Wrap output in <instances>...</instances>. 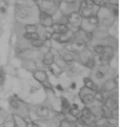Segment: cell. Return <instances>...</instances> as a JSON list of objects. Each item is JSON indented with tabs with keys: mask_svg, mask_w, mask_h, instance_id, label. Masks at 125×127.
<instances>
[{
	"mask_svg": "<svg viewBox=\"0 0 125 127\" xmlns=\"http://www.w3.org/2000/svg\"><path fill=\"white\" fill-rule=\"evenodd\" d=\"M102 107L103 111V117L107 118H110L112 117V111L111 110L108 109L107 107H106L103 104Z\"/></svg>",
	"mask_w": 125,
	"mask_h": 127,
	"instance_id": "obj_32",
	"label": "cell"
},
{
	"mask_svg": "<svg viewBox=\"0 0 125 127\" xmlns=\"http://www.w3.org/2000/svg\"><path fill=\"white\" fill-rule=\"evenodd\" d=\"M76 123L71 122L64 119L60 122L59 127H76Z\"/></svg>",
	"mask_w": 125,
	"mask_h": 127,
	"instance_id": "obj_29",
	"label": "cell"
},
{
	"mask_svg": "<svg viewBox=\"0 0 125 127\" xmlns=\"http://www.w3.org/2000/svg\"><path fill=\"white\" fill-rule=\"evenodd\" d=\"M52 29L54 33L63 34L66 33L69 31L67 24H53L52 25Z\"/></svg>",
	"mask_w": 125,
	"mask_h": 127,
	"instance_id": "obj_21",
	"label": "cell"
},
{
	"mask_svg": "<svg viewBox=\"0 0 125 127\" xmlns=\"http://www.w3.org/2000/svg\"><path fill=\"white\" fill-rule=\"evenodd\" d=\"M38 19L40 25L44 28L52 27L54 24L52 16L45 12L40 11Z\"/></svg>",
	"mask_w": 125,
	"mask_h": 127,
	"instance_id": "obj_11",
	"label": "cell"
},
{
	"mask_svg": "<svg viewBox=\"0 0 125 127\" xmlns=\"http://www.w3.org/2000/svg\"><path fill=\"white\" fill-rule=\"evenodd\" d=\"M104 45L101 44H97L93 47V53L102 55L104 49Z\"/></svg>",
	"mask_w": 125,
	"mask_h": 127,
	"instance_id": "obj_28",
	"label": "cell"
},
{
	"mask_svg": "<svg viewBox=\"0 0 125 127\" xmlns=\"http://www.w3.org/2000/svg\"><path fill=\"white\" fill-rule=\"evenodd\" d=\"M97 92L83 86L80 89L78 96L84 106L90 107L93 105L96 100L95 96Z\"/></svg>",
	"mask_w": 125,
	"mask_h": 127,
	"instance_id": "obj_5",
	"label": "cell"
},
{
	"mask_svg": "<svg viewBox=\"0 0 125 127\" xmlns=\"http://www.w3.org/2000/svg\"><path fill=\"white\" fill-rule=\"evenodd\" d=\"M60 98L61 100V113L65 115L69 113L71 108V103L70 101L62 95H61Z\"/></svg>",
	"mask_w": 125,
	"mask_h": 127,
	"instance_id": "obj_16",
	"label": "cell"
},
{
	"mask_svg": "<svg viewBox=\"0 0 125 127\" xmlns=\"http://www.w3.org/2000/svg\"><path fill=\"white\" fill-rule=\"evenodd\" d=\"M74 34L75 33H72L69 30L66 33L63 34L54 33L52 34L51 38L60 43L65 44L71 41V40L73 38Z\"/></svg>",
	"mask_w": 125,
	"mask_h": 127,
	"instance_id": "obj_9",
	"label": "cell"
},
{
	"mask_svg": "<svg viewBox=\"0 0 125 127\" xmlns=\"http://www.w3.org/2000/svg\"><path fill=\"white\" fill-rule=\"evenodd\" d=\"M41 60L43 64L46 67L51 66L54 63V56L51 49L43 54Z\"/></svg>",
	"mask_w": 125,
	"mask_h": 127,
	"instance_id": "obj_15",
	"label": "cell"
},
{
	"mask_svg": "<svg viewBox=\"0 0 125 127\" xmlns=\"http://www.w3.org/2000/svg\"><path fill=\"white\" fill-rule=\"evenodd\" d=\"M118 77L112 78L106 81L102 86L99 88L98 91L101 93H110L114 91L117 87Z\"/></svg>",
	"mask_w": 125,
	"mask_h": 127,
	"instance_id": "obj_10",
	"label": "cell"
},
{
	"mask_svg": "<svg viewBox=\"0 0 125 127\" xmlns=\"http://www.w3.org/2000/svg\"></svg>",
	"mask_w": 125,
	"mask_h": 127,
	"instance_id": "obj_40",
	"label": "cell"
},
{
	"mask_svg": "<svg viewBox=\"0 0 125 127\" xmlns=\"http://www.w3.org/2000/svg\"><path fill=\"white\" fill-rule=\"evenodd\" d=\"M103 105L112 111L118 109V98L111 96L108 93V96L106 98L103 102Z\"/></svg>",
	"mask_w": 125,
	"mask_h": 127,
	"instance_id": "obj_12",
	"label": "cell"
},
{
	"mask_svg": "<svg viewBox=\"0 0 125 127\" xmlns=\"http://www.w3.org/2000/svg\"><path fill=\"white\" fill-rule=\"evenodd\" d=\"M99 25V19L97 15L83 18L80 30H82L84 32L93 33L95 29L98 28Z\"/></svg>",
	"mask_w": 125,
	"mask_h": 127,
	"instance_id": "obj_7",
	"label": "cell"
},
{
	"mask_svg": "<svg viewBox=\"0 0 125 127\" xmlns=\"http://www.w3.org/2000/svg\"><path fill=\"white\" fill-rule=\"evenodd\" d=\"M0 12H1V14H4L6 13V9L4 7H1V8H0Z\"/></svg>",
	"mask_w": 125,
	"mask_h": 127,
	"instance_id": "obj_35",
	"label": "cell"
},
{
	"mask_svg": "<svg viewBox=\"0 0 125 127\" xmlns=\"http://www.w3.org/2000/svg\"><path fill=\"white\" fill-rule=\"evenodd\" d=\"M7 103L11 114H16L26 119L30 122L29 118V107L25 102L17 95H12L7 99Z\"/></svg>",
	"mask_w": 125,
	"mask_h": 127,
	"instance_id": "obj_2",
	"label": "cell"
},
{
	"mask_svg": "<svg viewBox=\"0 0 125 127\" xmlns=\"http://www.w3.org/2000/svg\"><path fill=\"white\" fill-rule=\"evenodd\" d=\"M29 107L31 122H34L38 119H55L61 113L55 111L45 101L39 104L29 105Z\"/></svg>",
	"mask_w": 125,
	"mask_h": 127,
	"instance_id": "obj_1",
	"label": "cell"
},
{
	"mask_svg": "<svg viewBox=\"0 0 125 127\" xmlns=\"http://www.w3.org/2000/svg\"><path fill=\"white\" fill-rule=\"evenodd\" d=\"M60 59L64 61L65 63H72L76 60V57L78 54L73 52L69 51L64 49L61 52H59Z\"/></svg>",
	"mask_w": 125,
	"mask_h": 127,
	"instance_id": "obj_13",
	"label": "cell"
},
{
	"mask_svg": "<svg viewBox=\"0 0 125 127\" xmlns=\"http://www.w3.org/2000/svg\"><path fill=\"white\" fill-rule=\"evenodd\" d=\"M99 9V5L95 3L93 0H82L78 12L83 18H85L97 15Z\"/></svg>",
	"mask_w": 125,
	"mask_h": 127,
	"instance_id": "obj_4",
	"label": "cell"
},
{
	"mask_svg": "<svg viewBox=\"0 0 125 127\" xmlns=\"http://www.w3.org/2000/svg\"><path fill=\"white\" fill-rule=\"evenodd\" d=\"M106 2L111 6H117L118 4V0H106Z\"/></svg>",
	"mask_w": 125,
	"mask_h": 127,
	"instance_id": "obj_34",
	"label": "cell"
},
{
	"mask_svg": "<svg viewBox=\"0 0 125 127\" xmlns=\"http://www.w3.org/2000/svg\"><path fill=\"white\" fill-rule=\"evenodd\" d=\"M76 127H83V126L78 121L76 123Z\"/></svg>",
	"mask_w": 125,
	"mask_h": 127,
	"instance_id": "obj_36",
	"label": "cell"
},
{
	"mask_svg": "<svg viewBox=\"0 0 125 127\" xmlns=\"http://www.w3.org/2000/svg\"><path fill=\"white\" fill-rule=\"evenodd\" d=\"M2 107L1 106H0V110H1V109H2Z\"/></svg>",
	"mask_w": 125,
	"mask_h": 127,
	"instance_id": "obj_39",
	"label": "cell"
},
{
	"mask_svg": "<svg viewBox=\"0 0 125 127\" xmlns=\"http://www.w3.org/2000/svg\"><path fill=\"white\" fill-rule=\"evenodd\" d=\"M11 115L16 127H28L30 122L26 119L16 114H11Z\"/></svg>",
	"mask_w": 125,
	"mask_h": 127,
	"instance_id": "obj_17",
	"label": "cell"
},
{
	"mask_svg": "<svg viewBox=\"0 0 125 127\" xmlns=\"http://www.w3.org/2000/svg\"><path fill=\"white\" fill-rule=\"evenodd\" d=\"M93 1L95 3H96V4H98V5L99 4V2H98V0H93ZM99 3L101 2V0H99Z\"/></svg>",
	"mask_w": 125,
	"mask_h": 127,
	"instance_id": "obj_37",
	"label": "cell"
},
{
	"mask_svg": "<svg viewBox=\"0 0 125 127\" xmlns=\"http://www.w3.org/2000/svg\"><path fill=\"white\" fill-rule=\"evenodd\" d=\"M109 65L104 66H94L92 70L90 78L97 85L99 89L104 82L112 78L110 76Z\"/></svg>",
	"mask_w": 125,
	"mask_h": 127,
	"instance_id": "obj_3",
	"label": "cell"
},
{
	"mask_svg": "<svg viewBox=\"0 0 125 127\" xmlns=\"http://www.w3.org/2000/svg\"><path fill=\"white\" fill-rule=\"evenodd\" d=\"M44 41L45 40H43L41 38H38L36 40L31 41H30V42H31V46H32V47L34 48L39 49L43 46V44H44Z\"/></svg>",
	"mask_w": 125,
	"mask_h": 127,
	"instance_id": "obj_26",
	"label": "cell"
},
{
	"mask_svg": "<svg viewBox=\"0 0 125 127\" xmlns=\"http://www.w3.org/2000/svg\"><path fill=\"white\" fill-rule=\"evenodd\" d=\"M69 113L70 114L74 117H76L78 120H79L81 117V109L71 107L69 111Z\"/></svg>",
	"mask_w": 125,
	"mask_h": 127,
	"instance_id": "obj_31",
	"label": "cell"
},
{
	"mask_svg": "<svg viewBox=\"0 0 125 127\" xmlns=\"http://www.w3.org/2000/svg\"><path fill=\"white\" fill-rule=\"evenodd\" d=\"M102 105H93L89 107L93 115L96 118V120L103 117Z\"/></svg>",
	"mask_w": 125,
	"mask_h": 127,
	"instance_id": "obj_19",
	"label": "cell"
},
{
	"mask_svg": "<svg viewBox=\"0 0 125 127\" xmlns=\"http://www.w3.org/2000/svg\"><path fill=\"white\" fill-rule=\"evenodd\" d=\"M25 29L26 31V33H35L38 32V28L37 25L33 24H29L26 25Z\"/></svg>",
	"mask_w": 125,
	"mask_h": 127,
	"instance_id": "obj_27",
	"label": "cell"
},
{
	"mask_svg": "<svg viewBox=\"0 0 125 127\" xmlns=\"http://www.w3.org/2000/svg\"><path fill=\"white\" fill-rule=\"evenodd\" d=\"M40 127H59L60 122L57 119H38L34 122Z\"/></svg>",
	"mask_w": 125,
	"mask_h": 127,
	"instance_id": "obj_14",
	"label": "cell"
},
{
	"mask_svg": "<svg viewBox=\"0 0 125 127\" xmlns=\"http://www.w3.org/2000/svg\"><path fill=\"white\" fill-rule=\"evenodd\" d=\"M68 23L67 25H69L74 28L80 30V27L83 18L81 17L78 11H75L67 16Z\"/></svg>",
	"mask_w": 125,
	"mask_h": 127,
	"instance_id": "obj_8",
	"label": "cell"
},
{
	"mask_svg": "<svg viewBox=\"0 0 125 127\" xmlns=\"http://www.w3.org/2000/svg\"><path fill=\"white\" fill-rule=\"evenodd\" d=\"M0 127H16L11 114L8 118L4 122V123L0 126Z\"/></svg>",
	"mask_w": 125,
	"mask_h": 127,
	"instance_id": "obj_30",
	"label": "cell"
},
{
	"mask_svg": "<svg viewBox=\"0 0 125 127\" xmlns=\"http://www.w3.org/2000/svg\"><path fill=\"white\" fill-rule=\"evenodd\" d=\"M115 55V50L114 48L110 45L104 46V49L102 56L107 60L111 62Z\"/></svg>",
	"mask_w": 125,
	"mask_h": 127,
	"instance_id": "obj_18",
	"label": "cell"
},
{
	"mask_svg": "<svg viewBox=\"0 0 125 127\" xmlns=\"http://www.w3.org/2000/svg\"><path fill=\"white\" fill-rule=\"evenodd\" d=\"M109 124L110 127H117L118 125V119L111 117L110 118H108Z\"/></svg>",
	"mask_w": 125,
	"mask_h": 127,
	"instance_id": "obj_33",
	"label": "cell"
},
{
	"mask_svg": "<svg viewBox=\"0 0 125 127\" xmlns=\"http://www.w3.org/2000/svg\"><path fill=\"white\" fill-rule=\"evenodd\" d=\"M30 12L31 11L30 8L21 7V6H20L19 7L17 8V15L19 17L22 19H24L28 17L30 14Z\"/></svg>",
	"mask_w": 125,
	"mask_h": 127,
	"instance_id": "obj_22",
	"label": "cell"
},
{
	"mask_svg": "<svg viewBox=\"0 0 125 127\" xmlns=\"http://www.w3.org/2000/svg\"><path fill=\"white\" fill-rule=\"evenodd\" d=\"M23 37H24V38H26L30 41H33L38 38H41L40 35L38 32L35 33H28L26 32L24 34Z\"/></svg>",
	"mask_w": 125,
	"mask_h": 127,
	"instance_id": "obj_24",
	"label": "cell"
},
{
	"mask_svg": "<svg viewBox=\"0 0 125 127\" xmlns=\"http://www.w3.org/2000/svg\"><path fill=\"white\" fill-rule=\"evenodd\" d=\"M96 127H110L108 118L102 117L96 120L95 122Z\"/></svg>",
	"mask_w": 125,
	"mask_h": 127,
	"instance_id": "obj_23",
	"label": "cell"
},
{
	"mask_svg": "<svg viewBox=\"0 0 125 127\" xmlns=\"http://www.w3.org/2000/svg\"><path fill=\"white\" fill-rule=\"evenodd\" d=\"M79 0H60L59 9L62 14L68 16L72 12L78 11L81 2Z\"/></svg>",
	"mask_w": 125,
	"mask_h": 127,
	"instance_id": "obj_6",
	"label": "cell"
},
{
	"mask_svg": "<svg viewBox=\"0 0 125 127\" xmlns=\"http://www.w3.org/2000/svg\"><path fill=\"white\" fill-rule=\"evenodd\" d=\"M8 1H9V0H4V2H5V3H6V4H8Z\"/></svg>",
	"mask_w": 125,
	"mask_h": 127,
	"instance_id": "obj_38",
	"label": "cell"
},
{
	"mask_svg": "<svg viewBox=\"0 0 125 127\" xmlns=\"http://www.w3.org/2000/svg\"><path fill=\"white\" fill-rule=\"evenodd\" d=\"M10 113L6 111L2 107L0 110V126L2 125L5 120L10 115Z\"/></svg>",
	"mask_w": 125,
	"mask_h": 127,
	"instance_id": "obj_25",
	"label": "cell"
},
{
	"mask_svg": "<svg viewBox=\"0 0 125 127\" xmlns=\"http://www.w3.org/2000/svg\"><path fill=\"white\" fill-rule=\"evenodd\" d=\"M83 86H84L85 87L91 89V90L95 91H98L99 90L98 87L90 78V77H84L83 79Z\"/></svg>",
	"mask_w": 125,
	"mask_h": 127,
	"instance_id": "obj_20",
	"label": "cell"
}]
</instances>
